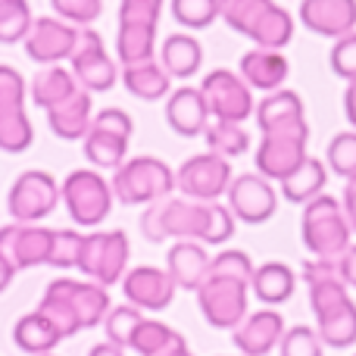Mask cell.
Returning <instances> with one entry per match:
<instances>
[{"label": "cell", "mask_w": 356, "mask_h": 356, "mask_svg": "<svg viewBox=\"0 0 356 356\" xmlns=\"http://www.w3.org/2000/svg\"><path fill=\"white\" fill-rule=\"evenodd\" d=\"M234 213L228 203H203L191 197H163L150 203L141 216V232L147 241H200L207 247H222L234 238Z\"/></svg>", "instance_id": "obj_1"}, {"label": "cell", "mask_w": 356, "mask_h": 356, "mask_svg": "<svg viewBox=\"0 0 356 356\" xmlns=\"http://www.w3.org/2000/svg\"><path fill=\"white\" fill-rule=\"evenodd\" d=\"M303 282L309 284V307L316 316V332L322 344L344 350L356 344V303L350 288L338 275V259H307Z\"/></svg>", "instance_id": "obj_2"}, {"label": "cell", "mask_w": 356, "mask_h": 356, "mask_svg": "<svg viewBox=\"0 0 356 356\" xmlns=\"http://www.w3.org/2000/svg\"><path fill=\"white\" fill-rule=\"evenodd\" d=\"M219 16L263 50H282L294 38V19L275 0H219Z\"/></svg>", "instance_id": "obj_3"}, {"label": "cell", "mask_w": 356, "mask_h": 356, "mask_svg": "<svg viewBox=\"0 0 356 356\" xmlns=\"http://www.w3.org/2000/svg\"><path fill=\"white\" fill-rule=\"evenodd\" d=\"M300 238L307 244V250L319 259H338L347 247L353 244V228L344 216L338 197L319 194L316 200H309L303 207L300 219Z\"/></svg>", "instance_id": "obj_4"}, {"label": "cell", "mask_w": 356, "mask_h": 356, "mask_svg": "<svg viewBox=\"0 0 356 356\" xmlns=\"http://www.w3.org/2000/svg\"><path fill=\"white\" fill-rule=\"evenodd\" d=\"M110 188L113 197L129 203V207H138V203L150 207V203L163 200V197H172L175 172L160 156H135V160H125L113 172Z\"/></svg>", "instance_id": "obj_5"}, {"label": "cell", "mask_w": 356, "mask_h": 356, "mask_svg": "<svg viewBox=\"0 0 356 356\" xmlns=\"http://www.w3.org/2000/svg\"><path fill=\"white\" fill-rule=\"evenodd\" d=\"M69 219L81 228H97L113 209V188L97 169H72L60 184Z\"/></svg>", "instance_id": "obj_6"}, {"label": "cell", "mask_w": 356, "mask_h": 356, "mask_svg": "<svg viewBox=\"0 0 356 356\" xmlns=\"http://www.w3.org/2000/svg\"><path fill=\"white\" fill-rule=\"evenodd\" d=\"M129 234L125 232H91L85 234L81 244V259H79V272L91 282L104 284H119L129 272Z\"/></svg>", "instance_id": "obj_7"}, {"label": "cell", "mask_w": 356, "mask_h": 356, "mask_svg": "<svg viewBox=\"0 0 356 356\" xmlns=\"http://www.w3.org/2000/svg\"><path fill=\"white\" fill-rule=\"evenodd\" d=\"M200 91L207 97L209 116L216 122H247L257 113L253 104V88L241 79V72L232 69H213L203 75Z\"/></svg>", "instance_id": "obj_8"}, {"label": "cell", "mask_w": 356, "mask_h": 356, "mask_svg": "<svg viewBox=\"0 0 356 356\" xmlns=\"http://www.w3.org/2000/svg\"><path fill=\"white\" fill-rule=\"evenodd\" d=\"M247 300H250V284L238 282V278L209 275L207 282L197 288L200 313L213 328H228V332H234V328L247 319Z\"/></svg>", "instance_id": "obj_9"}, {"label": "cell", "mask_w": 356, "mask_h": 356, "mask_svg": "<svg viewBox=\"0 0 356 356\" xmlns=\"http://www.w3.org/2000/svg\"><path fill=\"white\" fill-rule=\"evenodd\" d=\"M60 184L50 172L44 169H29L13 181L10 197H6V207H10L13 222L19 225H35V222L47 219L50 213L60 203Z\"/></svg>", "instance_id": "obj_10"}, {"label": "cell", "mask_w": 356, "mask_h": 356, "mask_svg": "<svg viewBox=\"0 0 356 356\" xmlns=\"http://www.w3.org/2000/svg\"><path fill=\"white\" fill-rule=\"evenodd\" d=\"M232 163L219 154H197L175 169V188L191 200L213 203L222 200L232 188Z\"/></svg>", "instance_id": "obj_11"}, {"label": "cell", "mask_w": 356, "mask_h": 356, "mask_svg": "<svg viewBox=\"0 0 356 356\" xmlns=\"http://www.w3.org/2000/svg\"><path fill=\"white\" fill-rule=\"evenodd\" d=\"M72 75L79 81L81 91L94 94V91H110L119 79V69L116 60L106 54L104 47V38L88 25V29H79V41H75L72 50Z\"/></svg>", "instance_id": "obj_12"}, {"label": "cell", "mask_w": 356, "mask_h": 356, "mask_svg": "<svg viewBox=\"0 0 356 356\" xmlns=\"http://www.w3.org/2000/svg\"><path fill=\"white\" fill-rule=\"evenodd\" d=\"M225 200L238 222L263 225L278 209V191L272 188L269 178H263L259 172H244V175L232 178V188H228Z\"/></svg>", "instance_id": "obj_13"}, {"label": "cell", "mask_w": 356, "mask_h": 356, "mask_svg": "<svg viewBox=\"0 0 356 356\" xmlns=\"http://www.w3.org/2000/svg\"><path fill=\"white\" fill-rule=\"evenodd\" d=\"M79 41V29L69 22H63L60 16H41L35 19L29 38H25V54L41 66H60L63 60H69Z\"/></svg>", "instance_id": "obj_14"}, {"label": "cell", "mask_w": 356, "mask_h": 356, "mask_svg": "<svg viewBox=\"0 0 356 356\" xmlns=\"http://www.w3.org/2000/svg\"><path fill=\"white\" fill-rule=\"evenodd\" d=\"M175 291L178 284L172 282V275L166 269H156V266H135L122 278L125 300L141 313H160V309L172 307Z\"/></svg>", "instance_id": "obj_15"}, {"label": "cell", "mask_w": 356, "mask_h": 356, "mask_svg": "<svg viewBox=\"0 0 356 356\" xmlns=\"http://www.w3.org/2000/svg\"><path fill=\"white\" fill-rule=\"evenodd\" d=\"M257 122L263 135H309L307 110L297 91L278 88L257 104Z\"/></svg>", "instance_id": "obj_16"}, {"label": "cell", "mask_w": 356, "mask_h": 356, "mask_svg": "<svg viewBox=\"0 0 356 356\" xmlns=\"http://www.w3.org/2000/svg\"><path fill=\"white\" fill-rule=\"evenodd\" d=\"M50 247H54V228L44 225H10L0 228V250L10 257L16 269H35V266H47Z\"/></svg>", "instance_id": "obj_17"}, {"label": "cell", "mask_w": 356, "mask_h": 356, "mask_svg": "<svg viewBox=\"0 0 356 356\" xmlns=\"http://www.w3.org/2000/svg\"><path fill=\"white\" fill-rule=\"evenodd\" d=\"M307 144L309 135H263L257 147V172L269 181H284L309 156Z\"/></svg>", "instance_id": "obj_18"}, {"label": "cell", "mask_w": 356, "mask_h": 356, "mask_svg": "<svg viewBox=\"0 0 356 356\" xmlns=\"http://www.w3.org/2000/svg\"><path fill=\"white\" fill-rule=\"evenodd\" d=\"M284 332H288L284 316L275 307H266L257 309V313H247V319L232 332V341L241 350V356H269L282 344Z\"/></svg>", "instance_id": "obj_19"}, {"label": "cell", "mask_w": 356, "mask_h": 356, "mask_svg": "<svg viewBox=\"0 0 356 356\" xmlns=\"http://www.w3.org/2000/svg\"><path fill=\"white\" fill-rule=\"evenodd\" d=\"M47 291H54L56 297H63V300L72 307L81 328L100 325V322L106 319V313L113 309L106 288L91 282V278H85V282H79V278H56V282L47 284Z\"/></svg>", "instance_id": "obj_20"}, {"label": "cell", "mask_w": 356, "mask_h": 356, "mask_svg": "<svg viewBox=\"0 0 356 356\" xmlns=\"http://www.w3.org/2000/svg\"><path fill=\"white\" fill-rule=\"evenodd\" d=\"M300 22L313 35L338 41V38L356 31V0H303Z\"/></svg>", "instance_id": "obj_21"}, {"label": "cell", "mask_w": 356, "mask_h": 356, "mask_svg": "<svg viewBox=\"0 0 356 356\" xmlns=\"http://www.w3.org/2000/svg\"><path fill=\"white\" fill-rule=\"evenodd\" d=\"M209 106H207V97H203L200 88H178L166 97V122L175 135L181 138H197L207 131L209 125Z\"/></svg>", "instance_id": "obj_22"}, {"label": "cell", "mask_w": 356, "mask_h": 356, "mask_svg": "<svg viewBox=\"0 0 356 356\" xmlns=\"http://www.w3.org/2000/svg\"><path fill=\"white\" fill-rule=\"evenodd\" d=\"M209 259L213 257L207 253V244H200V241H175L166 253V272L181 291L197 294V288L209 278Z\"/></svg>", "instance_id": "obj_23"}, {"label": "cell", "mask_w": 356, "mask_h": 356, "mask_svg": "<svg viewBox=\"0 0 356 356\" xmlns=\"http://www.w3.org/2000/svg\"><path fill=\"white\" fill-rule=\"evenodd\" d=\"M241 79L253 88V91H278L284 88L288 81V72H291V63L282 50H263V47H253L241 56Z\"/></svg>", "instance_id": "obj_24"}, {"label": "cell", "mask_w": 356, "mask_h": 356, "mask_svg": "<svg viewBox=\"0 0 356 356\" xmlns=\"http://www.w3.org/2000/svg\"><path fill=\"white\" fill-rule=\"evenodd\" d=\"M94 122V104L88 91H75L72 97H66L63 104L47 110V125L56 138L63 141H85V135L91 131Z\"/></svg>", "instance_id": "obj_25"}, {"label": "cell", "mask_w": 356, "mask_h": 356, "mask_svg": "<svg viewBox=\"0 0 356 356\" xmlns=\"http://www.w3.org/2000/svg\"><path fill=\"white\" fill-rule=\"evenodd\" d=\"M297 288V272L291 269L288 263H278V259H269V263L257 266L250 278V294L257 297L266 307H282L294 297Z\"/></svg>", "instance_id": "obj_26"}, {"label": "cell", "mask_w": 356, "mask_h": 356, "mask_svg": "<svg viewBox=\"0 0 356 356\" xmlns=\"http://www.w3.org/2000/svg\"><path fill=\"white\" fill-rule=\"evenodd\" d=\"M160 66L166 69L172 79H191L200 72L203 66V47L194 35H169L160 47Z\"/></svg>", "instance_id": "obj_27"}, {"label": "cell", "mask_w": 356, "mask_h": 356, "mask_svg": "<svg viewBox=\"0 0 356 356\" xmlns=\"http://www.w3.org/2000/svg\"><path fill=\"white\" fill-rule=\"evenodd\" d=\"M122 85L131 97L147 100L150 104V100L169 97L172 75H169L156 60H147V63H135V66H122Z\"/></svg>", "instance_id": "obj_28"}, {"label": "cell", "mask_w": 356, "mask_h": 356, "mask_svg": "<svg viewBox=\"0 0 356 356\" xmlns=\"http://www.w3.org/2000/svg\"><path fill=\"white\" fill-rule=\"evenodd\" d=\"M282 184V194L284 200L291 203H300V207H307L309 200H316L319 194H325V184H328V166L322 160H316V156H307V160L300 163V166L294 169Z\"/></svg>", "instance_id": "obj_29"}, {"label": "cell", "mask_w": 356, "mask_h": 356, "mask_svg": "<svg viewBox=\"0 0 356 356\" xmlns=\"http://www.w3.org/2000/svg\"><path fill=\"white\" fill-rule=\"evenodd\" d=\"M13 341H16L19 350L31 353V356H44L54 353V347L63 341V334L54 328V322L47 319L44 313H29L13 325Z\"/></svg>", "instance_id": "obj_30"}, {"label": "cell", "mask_w": 356, "mask_h": 356, "mask_svg": "<svg viewBox=\"0 0 356 356\" xmlns=\"http://www.w3.org/2000/svg\"><path fill=\"white\" fill-rule=\"evenodd\" d=\"M75 91H81V88H79V81H75L72 69H66V66H44L41 72L35 75V81H31V100H35L44 113H47L50 106L63 104L66 97H72Z\"/></svg>", "instance_id": "obj_31"}, {"label": "cell", "mask_w": 356, "mask_h": 356, "mask_svg": "<svg viewBox=\"0 0 356 356\" xmlns=\"http://www.w3.org/2000/svg\"><path fill=\"white\" fill-rule=\"evenodd\" d=\"M154 50H156V29H154V25L119 22L116 56H119V63H122V66H135V63L154 60Z\"/></svg>", "instance_id": "obj_32"}, {"label": "cell", "mask_w": 356, "mask_h": 356, "mask_svg": "<svg viewBox=\"0 0 356 356\" xmlns=\"http://www.w3.org/2000/svg\"><path fill=\"white\" fill-rule=\"evenodd\" d=\"M81 144H85L88 163L97 169H119L125 163V154H129V138L104 129H91Z\"/></svg>", "instance_id": "obj_33"}, {"label": "cell", "mask_w": 356, "mask_h": 356, "mask_svg": "<svg viewBox=\"0 0 356 356\" xmlns=\"http://www.w3.org/2000/svg\"><path fill=\"white\" fill-rule=\"evenodd\" d=\"M178 344H188V341L172 325H166L160 319H147V316H144V322L138 325L135 338H131V350L138 356H163V353L175 350Z\"/></svg>", "instance_id": "obj_34"}, {"label": "cell", "mask_w": 356, "mask_h": 356, "mask_svg": "<svg viewBox=\"0 0 356 356\" xmlns=\"http://www.w3.org/2000/svg\"><path fill=\"white\" fill-rule=\"evenodd\" d=\"M203 138H207L209 154H219L225 160L247 154V147H250V135H247V129L241 122H216L213 119L207 125V131H203Z\"/></svg>", "instance_id": "obj_35"}, {"label": "cell", "mask_w": 356, "mask_h": 356, "mask_svg": "<svg viewBox=\"0 0 356 356\" xmlns=\"http://www.w3.org/2000/svg\"><path fill=\"white\" fill-rule=\"evenodd\" d=\"M31 144H35V125H31L29 113H0V150L3 154H25Z\"/></svg>", "instance_id": "obj_36"}, {"label": "cell", "mask_w": 356, "mask_h": 356, "mask_svg": "<svg viewBox=\"0 0 356 356\" xmlns=\"http://www.w3.org/2000/svg\"><path fill=\"white\" fill-rule=\"evenodd\" d=\"M35 16L29 0H3L0 3V44H19L29 38Z\"/></svg>", "instance_id": "obj_37"}, {"label": "cell", "mask_w": 356, "mask_h": 356, "mask_svg": "<svg viewBox=\"0 0 356 356\" xmlns=\"http://www.w3.org/2000/svg\"><path fill=\"white\" fill-rule=\"evenodd\" d=\"M144 322V313L131 303H122V307H113L104 319V328H106V341L116 347H131V338H135L138 325Z\"/></svg>", "instance_id": "obj_38"}, {"label": "cell", "mask_w": 356, "mask_h": 356, "mask_svg": "<svg viewBox=\"0 0 356 356\" xmlns=\"http://www.w3.org/2000/svg\"><path fill=\"white\" fill-rule=\"evenodd\" d=\"M325 166H328V172H334L341 178L356 175V131H341V135H334L328 141Z\"/></svg>", "instance_id": "obj_39"}, {"label": "cell", "mask_w": 356, "mask_h": 356, "mask_svg": "<svg viewBox=\"0 0 356 356\" xmlns=\"http://www.w3.org/2000/svg\"><path fill=\"white\" fill-rule=\"evenodd\" d=\"M81 244H85L81 232H75V228H54V247H50L47 266H54V269H79Z\"/></svg>", "instance_id": "obj_40"}, {"label": "cell", "mask_w": 356, "mask_h": 356, "mask_svg": "<svg viewBox=\"0 0 356 356\" xmlns=\"http://www.w3.org/2000/svg\"><path fill=\"white\" fill-rule=\"evenodd\" d=\"M172 16L184 29H209L219 19V0H172Z\"/></svg>", "instance_id": "obj_41"}, {"label": "cell", "mask_w": 356, "mask_h": 356, "mask_svg": "<svg viewBox=\"0 0 356 356\" xmlns=\"http://www.w3.org/2000/svg\"><path fill=\"white\" fill-rule=\"evenodd\" d=\"M282 356H325V344H322L319 332L309 325H294L284 332L282 344H278Z\"/></svg>", "instance_id": "obj_42"}, {"label": "cell", "mask_w": 356, "mask_h": 356, "mask_svg": "<svg viewBox=\"0 0 356 356\" xmlns=\"http://www.w3.org/2000/svg\"><path fill=\"white\" fill-rule=\"evenodd\" d=\"M253 259L247 257L244 250H234V247H228V250H219L213 259H209V275H222V278H238V282H247L250 284L253 278Z\"/></svg>", "instance_id": "obj_43"}, {"label": "cell", "mask_w": 356, "mask_h": 356, "mask_svg": "<svg viewBox=\"0 0 356 356\" xmlns=\"http://www.w3.org/2000/svg\"><path fill=\"white\" fill-rule=\"evenodd\" d=\"M38 313H44L50 322H54V328L63 334V338H72V334L81 332L79 325V316L72 313V307H69L63 297H56L54 291H44L41 303H38Z\"/></svg>", "instance_id": "obj_44"}, {"label": "cell", "mask_w": 356, "mask_h": 356, "mask_svg": "<svg viewBox=\"0 0 356 356\" xmlns=\"http://www.w3.org/2000/svg\"><path fill=\"white\" fill-rule=\"evenodd\" d=\"M50 6L63 22L75 25V29H88L91 22H97L104 0H50Z\"/></svg>", "instance_id": "obj_45"}, {"label": "cell", "mask_w": 356, "mask_h": 356, "mask_svg": "<svg viewBox=\"0 0 356 356\" xmlns=\"http://www.w3.org/2000/svg\"><path fill=\"white\" fill-rule=\"evenodd\" d=\"M25 110V79L19 69L0 63V113Z\"/></svg>", "instance_id": "obj_46"}, {"label": "cell", "mask_w": 356, "mask_h": 356, "mask_svg": "<svg viewBox=\"0 0 356 356\" xmlns=\"http://www.w3.org/2000/svg\"><path fill=\"white\" fill-rule=\"evenodd\" d=\"M328 66H332V72L338 79H344V81L356 79V31L334 41L332 54H328Z\"/></svg>", "instance_id": "obj_47"}, {"label": "cell", "mask_w": 356, "mask_h": 356, "mask_svg": "<svg viewBox=\"0 0 356 356\" xmlns=\"http://www.w3.org/2000/svg\"><path fill=\"white\" fill-rule=\"evenodd\" d=\"M163 16V0H122L119 3V22L131 25H154Z\"/></svg>", "instance_id": "obj_48"}, {"label": "cell", "mask_w": 356, "mask_h": 356, "mask_svg": "<svg viewBox=\"0 0 356 356\" xmlns=\"http://www.w3.org/2000/svg\"><path fill=\"white\" fill-rule=\"evenodd\" d=\"M91 129L116 131V135H122V138H131V131H135V122H131V116L125 110H119V106H106V110H100L97 116H94Z\"/></svg>", "instance_id": "obj_49"}, {"label": "cell", "mask_w": 356, "mask_h": 356, "mask_svg": "<svg viewBox=\"0 0 356 356\" xmlns=\"http://www.w3.org/2000/svg\"><path fill=\"white\" fill-rule=\"evenodd\" d=\"M338 275L347 288H356V244H350L338 257Z\"/></svg>", "instance_id": "obj_50"}, {"label": "cell", "mask_w": 356, "mask_h": 356, "mask_svg": "<svg viewBox=\"0 0 356 356\" xmlns=\"http://www.w3.org/2000/svg\"><path fill=\"white\" fill-rule=\"evenodd\" d=\"M341 207H344V216H347V222H350V228H353V234H356V175L347 178L344 200H341Z\"/></svg>", "instance_id": "obj_51"}, {"label": "cell", "mask_w": 356, "mask_h": 356, "mask_svg": "<svg viewBox=\"0 0 356 356\" xmlns=\"http://www.w3.org/2000/svg\"><path fill=\"white\" fill-rule=\"evenodd\" d=\"M16 272H19V269L10 263V257H6V253L0 250V294H3V291L13 284V278H16Z\"/></svg>", "instance_id": "obj_52"}, {"label": "cell", "mask_w": 356, "mask_h": 356, "mask_svg": "<svg viewBox=\"0 0 356 356\" xmlns=\"http://www.w3.org/2000/svg\"><path fill=\"white\" fill-rule=\"evenodd\" d=\"M344 113H347V122L353 125L356 131V79L347 81V91H344Z\"/></svg>", "instance_id": "obj_53"}, {"label": "cell", "mask_w": 356, "mask_h": 356, "mask_svg": "<svg viewBox=\"0 0 356 356\" xmlns=\"http://www.w3.org/2000/svg\"><path fill=\"white\" fill-rule=\"evenodd\" d=\"M88 356H125V350L116 344H110V341H104V344H94L91 350H88Z\"/></svg>", "instance_id": "obj_54"}, {"label": "cell", "mask_w": 356, "mask_h": 356, "mask_svg": "<svg viewBox=\"0 0 356 356\" xmlns=\"http://www.w3.org/2000/svg\"><path fill=\"white\" fill-rule=\"evenodd\" d=\"M163 356H194V353L188 350V344H178L175 350H169V353H163Z\"/></svg>", "instance_id": "obj_55"}, {"label": "cell", "mask_w": 356, "mask_h": 356, "mask_svg": "<svg viewBox=\"0 0 356 356\" xmlns=\"http://www.w3.org/2000/svg\"><path fill=\"white\" fill-rule=\"evenodd\" d=\"M44 356H54V353H44Z\"/></svg>", "instance_id": "obj_56"}, {"label": "cell", "mask_w": 356, "mask_h": 356, "mask_svg": "<svg viewBox=\"0 0 356 356\" xmlns=\"http://www.w3.org/2000/svg\"><path fill=\"white\" fill-rule=\"evenodd\" d=\"M0 3H3V0H0Z\"/></svg>", "instance_id": "obj_57"}]
</instances>
